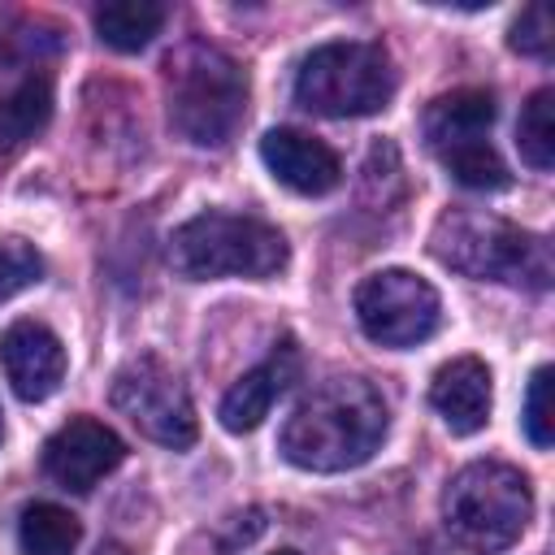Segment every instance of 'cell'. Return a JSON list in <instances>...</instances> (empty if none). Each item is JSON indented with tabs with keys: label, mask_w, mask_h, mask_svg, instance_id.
I'll use <instances>...</instances> for the list:
<instances>
[{
	"label": "cell",
	"mask_w": 555,
	"mask_h": 555,
	"mask_svg": "<svg viewBox=\"0 0 555 555\" xmlns=\"http://www.w3.org/2000/svg\"><path fill=\"white\" fill-rule=\"evenodd\" d=\"M390 429L382 390L364 377H325L312 386L278 434V451L304 473H347L373 460Z\"/></svg>",
	"instance_id": "1"
},
{
	"label": "cell",
	"mask_w": 555,
	"mask_h": 555,
	"mask_svg": "<svg viewBox=\"0 0 555 555\" xmlns=\"http://www.w3.org/2000/svg\"><path fill=\"white\" fill-rule=\"evenodd\" d=\"M169 126L195 147H225L247 117V74L243 65L204 43L186 39L165 61Z\"/></svg>",
	"instance_id": "2"
},
{
	"label": "cell",
	"mask_w": 555,
	"mask_h": 555,
	"mask_svg": "<svg viewBox=\"0 0 555 555\" xmlns=\"http://www.w3.org/2000/svg\"><path fill=\"white\" fill-rule=\"evenodd\" d=\"M429 251L438 264L477 282L546 291L555 273L546 238L481 208H447L429 230Z\"/></svg>",
	"instance_id": "3"
},
{
	"label": "cell",
	"mask_w": 555,
	"mask_h": 555,
	"mask_svg": "<svg viewBox=\"0 0 555 555\" xmlns=\"http://www.w3.org/2000/svg\"><path fill=\"white\" fill-rule=\"evenodd\" d=\"M169 260L191 282L212 278H273L286 269L291 247L278 225L251 212L208 208L182 221L169 238Z\"/></svg>",
	"instance_id": "4"
},
{
	"label": "cell",
	"mask_w": 555,
	"mask_h": 555,
	"mask_svg": "<svg viewBox=\"0 0 555 555\" xmlns=\"http://www.w3.org/2000/svg\"><path fill=\"white\" fill-rule=\"evenodd\" d=\"M533 516V486L520 468L503 460L464 464L442 494V525L455 546L494 555L512 546Z\"/></svg>",
	"instance_id": "5"
},
{
	"label": "cell",
	"mask_w": 555,
	"mask_h": 555,
	"mask_svg": "<svg viewBox=\"0 0 555 555\" xmlns=\"http://www.w3.org/2000/svg\"><path fill=\"white\" fill-rule=\"evenodd\" d=\"M395 95V65L382 43L338 39L312 48L295 69V104L317 117H369Z\"/></svg>",
	"instance_id": "6"
},
{
	"label": "cell",
	"mask_w": 555,
	"mask_h": 555,
	"mask_svg": "<svg viewBox=\"0 0 555 555\" xmlns=\"http://www.w3.org/2000/svg\"><path fill=\"white\" fill-rule=\"evenodd\" d=\"M108 403L152 442L160 447H191L199 425H195V408H191V395L182 386V377L152 351L126 360L117 373H113V386H108Z\"/></svg>",
	"instance_id": "7"
},
{
	"label": "cell",
	"mask_w": 555,
	"mask_h": 555,
	"mask_svg": "<svg viewBox=\"0 0 555 555\" xmlns=\"http://www.w3.org/2000/svg\"><path fill=\"white\" fill-rule=\"evenodd\" d=\"M356 321L382 347H416L442 325V299L412 269H377L356 286Z\"/></svg>",
	"instance_id": "8"
},
{
	"label": "cell",
	"mask_w": 555,
	"mask_h": 555,
	"mask_svg": "<svg viewBox=\"0 0 555 555\" xmlns=\"http://www.w3.org/2000/svg\"><path fill=\"white\" fill-rule=\"evenodd\" d=\"M126 460V442L95 416H69L48 442H43V477L61 490L87 494L95 481H104Z\"/></svg>",
	"instance_id": "9"
},
{
	"label": "cell",
	"mask_w": 555,
	"mask_h": 555,
	"mask_svg": "<svg viewBox=\"0 0 555 555\" xmlns=\"http://www.w3.org/2000/svg\"><path fill=\"white\" fill-rule=\"evenodd\" d=\"M0 364L17 399L39 403L65 382V347L43 321H13L0 334Z\"/></svg>",
	"instance_id": "10"
},
{
	"label": "cell",
	"mask_w": 555,
	"mask_h": 555,
	"mask_svg": "<svg viewBox=\"0 0 555 555\" xmlns=\"http://www.w3.org/2000/svg\"><path fill=\"white\" fill-rule=\"evenodd\" d=\"M260 160L295 195H330L343 182V160L334 156V147L295 126L269 130L260 139Z\"/></svg>",
	"instance_id": "11"
},
{
	"label": "cell",
	"mask_w": 555,
	"mask_h": 555,
	"mask_svg": "<svg viewBox=\"0 0 555 555\" xmlns=\"http://www.w3.org/2000/svg\"><path fill=\"white\" fill-rule=\"evenodd\" d=\"M295 377H299V347H295V338H278L273 351H269L256 369H247V373L221 395V408H217L221 425H225L230 434H251V429L269 416V408L286 395V386H291Z\"/></svg>",
	"instance_id": "12"
},
{
	"label": "cell",
	"mask_w": 555,
	"mask_h": 555,
	"mask_svg": "<svg viewBox=\"0 0 555 555\" xmlns=\"http://www.w3.org/2000/svg\"><path fill=\"white\" fill-rule=\"evenodd\" d=\"M429 403L442 416V425L460 438L486 429L490 421V403H494V386H490V369L477 356H455L447 360L434 382H429Z\"/></svg>",
	"instance_id": "13"
},
{
	"label": "cell",
	"mask_w": 555,
	"mask_h": 555,
	"mask_svg": "<svg viewBox=\"0 0 555 555\" xmlns=\"http://www.w3.org/2000/svg\"><path fill=\"white\" fill-rule=\"evenodd\" d=\"M494 95L481 91V87H460V91H447L438 95L429 108H425V143L434 156H447L464 143H477V139H490V126H494Z\"/></svg>",
	"instance_id": "14"
},
{
	"label": "cell",
	"mask_w": 555,
	"mask_h": 555,
	"mask_svg": "<svg viewBox=\"0 0 555 555\" xmlns=\"http://www.w3.org/2000/svg\"><path fill=\"white\" fill-rule=\"evenodd\" d=\"M165 17L169 9L160 0H108L95 9V35L113 52H143L160 35Z\"/></svg>",
	"instance_id": "15"
},
{
	"label": "cell",
	"mask_w": 555,
	"mask_h": 555,
	"mask_svg": "<svg viewBox=\"0 0 555 555\" xmlns=\"http://www.w3.org/2000/svg\"><path fill=\"white\" fill-rule=\"evenodd\" d=\"M48 121H52V82L43 74H30L9 95H0V152L26 147Z\"/></svg>",
	"instance_id": "16"
},
{
	"label": "cell",
	"mask_w": 555,
	"mask_h": 555,
	"mask_svg": "<svg viewBox=\"0 0 555 555\" xmlns=\"http://www.w3.org/2000/svg\"><path fill=\"white\" fill-rule=\"evenodd\" d=\"M82 542V525L61 503H30L17 520L22 555H74Z\"/></svg>",
	"instance_id": "17"
},
{
	"label": "cell",
	"mask_w": 555,
	"mask_h": 555,
	"mask_svg": "<svg viewBox=\"0 0 555 555\" xmlns=\"http://www.w3.org/2000/svg\"><path fill=\"white\" fill-rule=\"evenodd\" d=\"M551 104H555V91L542 87L529 95V104L520 108V121H516V147H520V160L538 173H546L555 165V126H551Z\"/></svg>",
	"instance_id": "18"
},
{
	"label": "cell",
	"mask_w": 555,
	"mask_h": 555,
	"mask_svg": "<svg viewBox=\"0 0 555 555\" xmlns=\"http://www.w3.org/2000/svg\"><path fill=\"white\" fill-rule=\"evenodd\" d=\"M438 160H442V169H447L460 186H468V191H503V186L512 182V173H507V165H503V156L494 152L490 139L464 143V147H455V152H447V156H438Z\"/></svg>",
	"instance_id": "19"
},
{
	"label": "cell",
	"mask_w": 555,
	"mask_h": 555,
	"mask_svg": "<svg viewBox=\"0 0 555 555\" xmlns=\"http://www.w3.org/2000/svg\"><path fill=\"white\" fill-rule=\"evenodd\" d=\"M43 278V256L26 238H0V304Z\"/></svg>",
	"instance_id": "20"
},
{
	"label": "cell",
	"mask_w": 555,
	"mask_h": 555,
	"mask_svg": "<svg viewBox=\"0 0 555 555\" xmlns=\"http://www.w3.org/2000/svg\"><path fill=\"white\" fill-rule=\"evenodd\" d=\"M551 364H542V369H533V377H529V395H525V434H529V442L533 447H551L555 442V408H551Z\"/></svg>",
	"instance_id": "21"
},
{
	"label": "cell",
	"mask_w": 555,
	"mask_h": 555,
	"mask_svg": "<svg viewBox=\"0 0 555 555\" xmlns=\"http://www.w3.org/2000/svg\"><path fill=\"white\" fill-rule=\"evenodd\" d=\"M507 43H512L520 56H551V22H546V9H542V4H529V9L512 22Z\"/></svg>",
	"instance_id": "22"
},
{
	"label": "cell",
	"mask_w": 555,
	"mask_h": 555,
	"mask_svg": "<svg viewBox=\"0 0 555 555\" xmlns=\"http://www.w3.org/2000/svg\"><path fill=\"white\" fill-rule=\"evenodd\" d=\"M100 555H126V551H121V546H108V551H100Z\"/></svg>",
	"instance_id": "23"
},
{
	"label": "cell",
	"mask_w": 555,
	"mask_h": 555,
	"mask_svg": "<svg viewBox=\"0 0 555 555\" xmlns=\"http://www.w3.org/2000/svg\"><path fill=\"white\" fill-rule=\"evenodd\" d=\"M273 555H299V551H273Z\"/></svg>",
	"instance_id": "24"
},
{
	"label": "cell",
	"mask_w": 555,
	"mask_h": 555,
	"mask_svg": "<svg viewBox=\"0 0 555 555\" xmlns=\"http://www.w3.org/2000/svg\"><path fill=\"white\" fill-rule=\"evenodd\" d=\"M0 438H4V416H0Z\"/></svg>",
	"instance_id": "25"
}]
</instances>
